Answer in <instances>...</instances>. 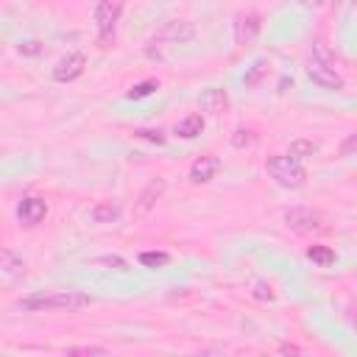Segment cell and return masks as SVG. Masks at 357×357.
<instances>
[{"instance_id": "16", "label": "cell", "mask_w": 357, "mask_h": 357, "mask_svg": "<svg viewBox=\"0 0 357 357\" xmlns=\"http://www.w3.org/2000/svg\"><path fill=\"white\" fill-rule=\"evenodd\" d=\"M159 89V81L156 78H145V81H139V84H134L128 92H126V98L128 100H142V98H148V95H153Z\"/></svg>"}, {"instance_id": "28", "label": "cell", "mask_w": 357, "mask_h": 357, "mask_svg": "<svg viewBox=\"0 0 357 357\" xmlns=\"http://www.w3.org/2000/svg\"><path fill=\"white\" fill-rule=\"evenodd\" d=\"M279 354H298V346H293V343H282V346H279Z\"/></svg>"}, {"instance_id": "9", "label": "cell", "mask_w": 357, "mask_h": 357, "mask_svg": "<svg viewBox=\"0 0 357 357\" xmlns=\"http://www.w3.org/2000/svg\"><path fill=\"white\" fill-rule=\"evenodd\" d=\"M307 75H310V81H312V84H318L321 89H343V78H340L332 67H326V64L310 61Z\"/></svg>"}, {"instance_id": "14", "label": "cell", "mask_w": 357, "mask_h": 357, "mask_svg": "<svg viewBox=\"0 0 357 357\" xmlns=\"http://www.w3.org/2000/svg\"><path fill=\"white\" fill-rule=\"evenodd\" d=\"M201 131H204V117L201 114H187L184 120L176 123V134L181 139H195Z\"/></svg>"}, {"instance_id": "23", "label": "cell", "mask_w": 357, "mask_h": 357, "mask_svg": "<svg viewBox=\"0 0 357 357\" xmlns=\"http://www.w3.org/2000/svg\"><path fill=\"white\" fill-rule=\"evenodd\" d=\"M134 137H137V139H145V142H156V145L165 142V131H162V128H137Z\"/></svg>"}, {"instance_id": "24", "label": "cell", "mask_w": 357, "mask_h": 357, "mask_svg": "<svg viewBox=\"0 0 357 357\" xmlns=\"http://www.w3.org/2000/svg\"><path fill=\"white\" fill-rule=\"evenodd\" d=\"M64 354H106V349H100V346H70V349H64Z\"/></svg>"}, {"instance_id": "18", "label": "cell", "mask_w": 357, "mask_h": 357, "mask_svg": "<svg viewBox=\"0 0 357 357\" xmlns=\"http://www.w3.org/2000/svg\"><path fill=\"white\" fill-rule=\"evenodd\" d=\"M25 268V259L22 257H17L14 251H8V248H0V271H6V273H20Z\"/></svg>"}, {"instance_id": "22", "label": "cell", "mask_w": 357, "mask_h": 357, "mask_svg": "<svg viewBox=\"0 0 357 357\" xmlns=\"http://www.w3.org/2000/svg\"><path fill=\"white\" fill-rule=\"evenodd\" d=\"M254 142H257V134L251 128H234V134H231V145L234 148H251Z\"/></svg>"}, {"instance_id": "8", "label": "cell", "mask_w": 357, "mask_h": 357, "mask_svg": "<svg viewBox=\"0 0 357 357\" xmlns=\"http://www.w3.org/2000/svg\"><path fill=\"white\" fill-rule=\"evenodd\" d=\"M45 215H47V204L42 198L31 195V198H22L17 204V218H20L22 226H36V223H42Z\"/></svg>"}, {"instance_id": "6", "label": "cell", "mask_w": 357, "mask_h": 357, "mask_svg": "<svg viewBox=\"0 0 357 357\" xmlns=\"http://www.w3.org/2000/svg\"><path fill=\"white\" fill-rule=\"evenodd\" d=\"M259 28H262V17H259L257 11H240V14L234 17V42H237V45L254 42L257 33H259Z\"/></svg>"}, {"instance_id": "7", "label": "cell", "mask_w": 357, "mask_h": 357, "mask_svg": "<svg viewBox=\"0 0 357 357\" xmlns=\"http://www.w3.org/2000/svg\"><path fill=\"white\" fill-rule=\"evenodd\" d=\"M84 67H86V56H84V53H70V56H64V59L53 67V81H59V84L75 81V78L84 73Z\"/></svg>"}, {"instance_id": "30", "label": "cell", "mask_w": 357, "mask_h": 357, "mask_svg": "<svg viewBox=\"0 0 357 357\" xmlns=\"http://www.w3.org/2000/svg\"><path fill=\"white\" fill-rule=\"evenodd\" d=\"M298 3L307 6V8H310V6H321V0H298Z\"/></svg>"}, {"instance_id": "19", "label": "cell", "mask_w": 357, "mask_h": 357, "mask_svg": "<svg viewBox=\"0 0 357 357\" xmlns=\"http://www.w3.org/2000/svg\"><path fill=\"white\" fill-rule=\"evenodd\" d=\"M312 61L326 64V67L335 70V53L329 50V45H326L324 39H315V42H312Z\"/></svg>"}, {"instance_id": "29", "label": "cell", "mask_w": 357, "mask_h": 357, "mask_svg": "<svg viewBox=\"0 0 357 357\" xmlns=\"http://www.w3.org/2000/svg\"><path fill=\"white\" fill-rule=\"evenodd\" d=\"M351 148H354V134H349V139L343 142V156H349V153H351Z\"/></svg>"}, {"instance_id": "26", "label": "cell", "mask_w": 357, "mask_h": 357, "mask_svg": "<svg viewBox=\"0 0 357 357\" xmlns=\"http://www.w3.org/2000/svg\"><path fill=\"white\" fill-rule=\"evenodd\" d=\"M254 296L262 298V301H271V298H273V293H271V287H268L265 282H257V284H254Z\"/></svg>"}, {"instance_id": "12", "label": "cell", "mask_w": 357, "mask_h": 357, "mask_svg": "<svg viewBox=\"0 0 357 357\" xmlns=\"http://www.w3.org/2000/svg\"><path fill=\"white\" fill-rule=\"evenodd\" d=\"M218 170H220V159H218V156H201V159H195L192 167H190V181H192V184H204V181H209Z\"/></svg>"}, {"instance_id": "13", "label": "cell", "mask_w": 357, "mask_h": 357, "mask_svg": "<svg viewBox=\"0 0 357 357\" xmlns=\"http://www.w3.org/2000/svg\"><path fill=\"white\" fill-rule=\"evenodd\" d=\"M120 215H123V206H120V201H114V198L98 201V204L89 209V218H92L95 223H114Z\"/></svg>"}, {"instance_id": "3", "label": "cell", "mask_w": 357, "mask_h": 357, "mask_svg": "<svg viewBox=\"0 0 357 357\" xmlns=\"http://www.w3.org/2000/svg\"><path fill=\"white\" fill-rule=\"evenodd\" d=\"M284 226L296 234H310V231L324 229V215L310 206H293L284 212Z\"/></svg>"}, {"instance_id": "21", "label": "cell", "mask_w": 357, "mask_h": 357, "mask_svg": "<svg viewBox=\"0 0 357 357\" xmlns=\"http://www.w3.org/2000/svg\"><path fill=\"white\" fill-rule=\"evenodd\" d=\"M265 73H268V61H265V59H257V61L251 64V70L245 73V78H243V81H245V86H257V84H259V78H262Z\"/></svg>"}, {"instance_id": "11", "label": "cell", "mask_w": 357, "mask_h": 357, "mask_svg": "<svg viewBox=\"0 0 357 357\" xmlns=\"http://www.w3.org/2000/svg\"><path fill=\"white\" fill-rule=\"evenodd\" d=\"M162 192H165V181H162V178H153V181L139 192V198H137V204H134V212H137V215H148V212L156 206V201L162 198Z\"/></svg>"}, {"instance_id": "20", "label": "cell", "mask_w": 357, "mask_h": 357, "mask_svg": "<svg viewBox=\"0 0 357 357\" xmlns=\"http://www.w3.org/2000/svg\"><path fill=\"white\" fill-rule=\"evenodd\" d=\"M139 262L145 268H165L170 262V254H165V251H142L139 254Z\"/></svg>"}, {"instance_id": "15", "label": "cell", "mask_w": 357, "mask_h": 357, "mask_svg": "<svg viewBox=\"0 0 357 357\" xmlns=\"http://www.w3.org/2000/svg\"><path fill=\"white\" fill-rule=\"evenodd\" d=\"M315 153H318V145H315V142H310V139H293V142H290V148H287V156H290V159H296V162L310 159V156H315Z\"/></svg>"}, {"instance_id": "17", "label": "cell", "mask_w": 357, "mask_h": 357, "mask_svg": "<svg viewBox=\"0 0 357 357\" xmlns=\"http://www.w3.org/2000/svg\"><path fill=\"white\" fill-rule=\"evenodd\" d=\"M307 259H312V262L321 265V268H329V265L335 262V251H332L329 245H310V248H307Z\"/></svg>"}, {"instance_id": "5", "label": "cell", "mask_w": 357, "mask_h": 357, "mask_svg": "<svg viewBox=\"0 0 357 357\" xmlns=\"http://www.w3.org/2000/svg\"><path fill=\"white\" fill-rule=\"evenodd\" d=\"M123 14V0H98L95 6V25L100 39H109L117 28V20Z\"/></svg>"}, {"instance_id": "10", "label": "cell", "mask_w": 357, "mask_h": 357, "mask_svg": "<svg viewBox=\"0 0 357 357\" xmlns=\"http://www.w3.org/2000/svg\"><path fill=\"white\" fill-rule=\"evenodd\" d=\"M229 106H231L229 92H226V89H220V86H212V89H206V92L201 95V109H204L206 114H212V117L226 114V112H229Z\"/></svg>"}, {"instance_id": "4", "label": "cell", "mask_w": 357, "mask_h": 357, "mask_svg": "<svg viewBox=\"0 0 357 357\" xmlns=\"http://www.w3.org/2000/svg\"><path fill=\"white\" fill-rule=\"evenodd\" d=\"M190 39H195V25L187 22V20H170V22H165L156 31V36L151 39V45H165V42L167 45H184Z\"/></svg>"}, {"instance_id": "1", "label": "cell", "mask_w": 357, "mask_h": 357, "mask_svg": "<svg viewBox=\"0 0 357 357\" xmlns=\"http://www.w3.org/2000/svg\"><path fill=\"white\" fill-rule=\"evenodd\" d=\"M92 304V296L86 293H75V290H59V293H33L20 298L14 307L25 310V312H45V310H84Z\"/></svg>"}, {"instance_id": "27", "label": "cell", "mask_w": 357, "mask_h": 357, "mask_svg": "<svg viewBox=\"0 0 357 357\" xmlns=\"http://www.w3.org/2000/svg\"><path fill=\"white\" fill-rule=\"evenodd\" d=\"M100 262H106V265H114V268H120V271H128L126 259H120V257H106V259H100Z\"/></svg>"}, {"instance_id": "2", "label": "cell", "mask_w": 357, "mask_h": 357, "mask_svg": "<svg viewBox=\"0 0 357 357\" xmlns=\"http://www.w3.org/2000/svg\"><path fill=\"white\" fill-rule=\"evenodd\" d=\"M265 170H268V176H271L276 184H282V187H287V190H296V187H301V184L307 181V170L301 167V162L290 159L287 153H284V156H271V159L265 162Z\"/></svg>"}, {"instance_id": "25", "label": "cell", "mask_w": 357, "mask_h": 357, "mask_svg": "<svg viewBox=\"0 0 357 357\" xmlns=\"http://www.w3.org/2000/svg\"><path fill=\"white\" fill-rule=\"evenodd\" d=\"M17 50H20L22 56H36V53H42V45H39L36 39H28V42H22Z\"/></svg>"}]
</instances>
